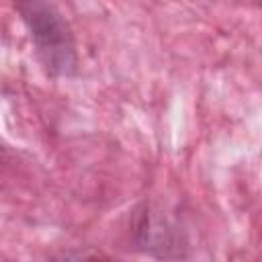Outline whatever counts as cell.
Wrapping results in <instances>:
<instances>
[{
	"mask_svg": "<svg viewBox=\"0 0 262 262\" xmlns=\"http://www.w3.org/2000/svg\"><path fill=\"white\" fill-rule=\"evenodd\" d=\"M18 8L31 29L45 66L51 72L68 74L76 59L68 27L61 23L59 14H55L53 8L43 0H18Z\"/></svg>",
	"mask_w": 262,
	"mask_h": 262,
	"instance_id": "6da1fadb",
	"label": "cell"
}]
</instances>
